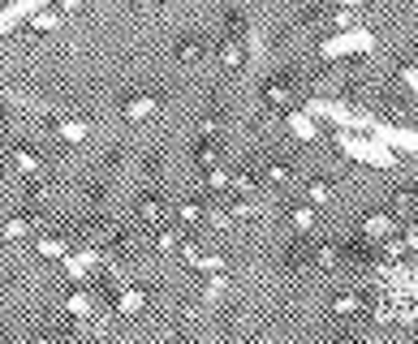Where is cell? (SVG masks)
Returning a JSON list of instances; mask_svg holds the SVG:
<instances>
[{
	"instance_id": "6da1fadb",
	"label": "cell",
	"mask_w": 418,
	"mask_h": 344,
	"mask_svg": "<svg viewBox=\"0 0 418 344\" xmlns=\"http://www.w3.org/2000/svg\"><path fill=\"white\" fill-rule=\"evenodd\" d=\"M332 138H337V147H341L349 159H358V164H371V168H397V151H392L384 138H358L354 130H337Z\"/></svg>"
},
{
	"instance_id": "7a4b0ae2",
	"label": "cell",
	"mask_w": 418,
	"mask_h": 344,
	"mask_svg": "<svg viewBox=\"0 0 418 344\" xmlns=\"http://www.w3.org/2000/svg\"><path fill=\"white\" fill-rule=\"evenodd\" d=\"M306 112H310V117H328V121H337L341 130H362V134H375V121H380V117H371V112L349 108V103H341V99H310Z\"/></svg>"
},
{
	"instance_id": "3957f363",
	"label": "cell",
	"mask_w": 418,
	"mask_h": 344,
	"mask_svg": "<svg viewBox=\"0 0 418 344\" xmlns=\"http://www.w3.org/2000/svg\"><path fill=\"white\" fill-rule=\"evenodd\" d=\"M320 52H324V61H337V56H349V52H375V35L367 26H345L341 35L324 39Z\"/></svg>"
},
{
	"instance_id": "277c9868",
	"label": "cell",
	"mask_w": 418,
	"mask_h": 344,
	"mask_svg": "<svg viewBox=\"0 0 418 344\" xmlns=\"http://www.w3.org/2000/svg\"><path fill=\"white\" fill-rule=\"evenodd\" d=\"M375 138H384L392 151H409V155H418V130H405V125L375 121Z\"/></svg>"
},
{
	"instance_id": "5b68a950",
	"label": "cell",
	"mask_w": 418,
	"mask_h": 344,
	"mask_svg": "<svg viewBox=\"0 0 418 344\" xmlns=\"http://www.w3.org/2000/svg\"><path fill=\"white\" fill-rule=\"evenodd\" d=\"M95 267H99V250H69V254H65V275L78 280V284H82Z\"/></svg>"
},
{
	"instance_id": "8992f818",
	"label": "cell",
	"mask_w": 418,
	"mask_h": 344,
	"mask_svg": "<svg viewBox=\"0 0 418 344\" xmlns=\"http://www.w3.org/2000/svg\"><path fill=\"white\" fill-rule=\"evenodd\" d=\"M52 5V0H13V5L5 9V13H0V26H5V30H13L22 18H35L39 9H47Z\"/></svg>"
},
{
	"instance_id": "52a82bcc",
	"label": "cell",
	"mask_w": 418,
	"mask_h": 344,
	"mask_svg": "<svg viewBox=\"0 0 418 344\" xmlns=\"http://www.w3.org/2000/svg\"><path fill=\"white\" fill-rule=\"evenodd\" d=\"M285 125H289V134H293L298 142H315V138H320V130H315V117H310L306 108L289 112V117H285Z\"/></svg>"
},
{
	"instance_id": "ba28073f",
	"label": "cell",
	"mask_w": 418,
	"mask_h": 344,
	"mask_svg": "<svg viewBox=\"0 0 418 344\" xmlns=\"http://www.w3.org/2000/svg\"><path fill=\"white\" fill-rule=\"evenodd\" d=\"M397 233V219L392 215H367V219H362V237H371V241H388Z\"/></svg>"
},
{
	"instance_id": "9c48e42d",
	"label": "cell",
	"mask_w": 418,
	"mask_h": 344,
	"mask_svg": "<svg viewBox=\"0 0 418 344\" xmlns=\"http://www.w3.org/2000/svg\"><path fill=\"white\" fill-rule=\"evenodd\" d=\"M142 306H147V293H142V289H125V293L113 297V310H117V314H138Z\"/></svg>"
},
{
	"instance_id": "30bf717a",
	"label": "cell",
	"mask_w": 418,
	"mask_h": 344,
	"mask_svg": "<svg viewBox=\"0 0 418 344\" xmlns=\"http://www.w3.org/2000/svg\"><path fill=\"white\" fill-rule=\"evenodd\" d=\"M242 43H246L242 35H225V39H220V61H225L229 69H237V65H242V56H246V47H242Z\"/></svg>"
},
{
	"instance_id": "8fae6325",
	"label": "cell",
	"mask_w": 418,
	"mask_h": 344,
	"mask_svg": "<svg viewBox=\"0 0 418 344\" xmlns=\"http://www.w3.org/2000/svg\"><path fill=\"white\" fill-rule=\"evenodd\" d=\"M57 134H61L65 142H74V147H78V142H86V138H91V125H86V121L65 117V121H57Z\"/></svg>"
},
{
	"instance_id": "7c38bea8",
	"label": "cell",
	"mask_w": 418,
	"mask_h": 344,
	"mask_svg": "<svg viewBox=\"0 0 418 344\" xmlns=\"http://www.w3.org/2000/svg\"><path fill=\"white\" fill-rule=\"evenodd\" d=\"M9 159H13V168H18V172H26V177H35V172H43L39 155H35V151H26V147H13V151H9Z\"/></svg>"
},
{
	"instance_id": "4fadbf2b",
	"label": "cell",
	"mask_w": 418,
	"mask_h": 344,
	"mask_svg": "<svg viewBox=\"0 0 418 344\" xmlns=\"http://www.w3.org/2000/svg\"><path fill=\"white\" fill-rule=\"evenodd\" d=\"M61 22H65V9H52V5H47V9H39V13L30 18V26H35V30H57Z\"/></svg>"
},
{
	"instance_id": "5bb4252c",
	"label": "cell",
	"mask_w": 418,
	"mask_h": 344,
	"mask_svg": "<svg viewBox=\"0 0 418 344\" xmlns=\"http://www.w3.org/2000/svg\"><path fill=\"white\" fill-rule=\"evenodd\" d=\"M151 112H155V99H151V95H134V99L125 103V117H130V121H142V117H151Z\"/></svg>"
},
{
	"instance_id": "9a60e30c",
	"label": "cell",
	"mask_w": 418,
	"mask_h": 344,
	"mask_svg": "<svg viewBox=\"0 0 418 344\" xmlns=\"http://www.w3.org/2000/svg\"><path fill=\"white\" fill-rule=\"evenodd\" d=\"M35 250H39L43 258H65V254H69V241H61V237H43V241H35Z\"/></svg>"
},
{
	"instance_id": "2e32d148",
	"label": "cell",
	"mask_w": 418,
	"mask_h": 344,
	"mask_svg": "<svg viewBox=\"0 0 418 344\" xmlns=\"http://www.w3.org/2000/svg\"><path fill=\"white\" fill-rule=\"evenodd\" d=\"M65 310H69L74 319H86V314L95 310V297H91V293H74V297L65 302Z\"/></svg>"
},
{
	"instance_id": "e0dca14e",
	"label": "cell",
	"mask_w": 418,
	"mask_h": 344,
	"mask_svg": "<svg viewBox=\"0 0 418 344\" xmlns=\"http://www.w3.org/2000/svg\"><path fill=\"white\" fill-rule=\"evenodd\" d=\"M225 289H229V275H225V271H220V275H207L203 302H220V297H225Z\"/></svg>"
},
{
	"instance_id": "ac0fdd59",
	"label": "cell",
	"mask_w": 418,
	"mask_h": 344,
	"mask_svg": "<svg viewBox=\"0 0 418 344\" xmlns=\"http://www.w3.org/2000/svg\"><path fill=\"white\" fill-rule=\"evenodd\" d=\"M289 224L298 228V233H310V228H315V207H293Z\"/></svg>"
},
{
	"instance_id": "d6986e66",
	"label": "cell",
	"mask_w": 418,
	"mask_h": 344,
	"mask_svg": "<svg viewBox=\"0 0 418 344\" xmlns=\"http://www.w3.org/2000/svg\"><path fill=\"white\" fill-rule=\"evenodd\" d=\"M310 202L328 207V202H332V185H328V181H310Z\"/></svg>"
},
{
	"instance_id": "ffe728a7",
	"label": "cell",
	"mask_w": 418,
	"mask_h": 344,
	"mask_svg": "<svg viewBox=\"0 0 418 344\" xmlns=\"http://www.w3.org/2000/svg\"><path fill=\"white\" fill-rule=\"evenodd\" d=\"M26 228H30V224H26L22 215H13V219L5 224V241H22V237H26Z\"/></svg>"
},
{
	"instance_id": "44dd1931",
	"label": "cell",
	"mask_w": 418,
	"mask_h": 344,
	"mask_svg": "<svg viewBox=\"0 0 418 344\" xmlns=\"http://www.w3.org/2000/svg\"><path fill=\"white\" fill-rule=\"evenodd\" d=\"M177 246H181V237L173 233V228H164V233H155V250H164V254H169V250H177Z\"/></svg>"
},
{
	"instance_id": "7402d4cb",
	"label": "cell",
	"mask_w": 418,
	"mask_h": 344,
	"mask_svg": "<svg viewBox=\"0 0 418 344\" xmlns=\"http://www.w3.org/2000/svg\"><path fill=\"white\" fill-rule=\"evenodd\" d=\"M194 159H198V164H216V142H212V138L198 142V147H194Z\"/></svg>"
},
{
	"instance_id": "603a6c76",
	"label": "cell",
	"mask_w": 418,
	"mask_h": 344,
	"mask_svg": "<svg viewBox=\"0 0 418 344\" xmlns=\"http://www.w3.org/2000/svg\"><path fill=\"white\" fill-rule=\"evenodd\" d=\"M138 215H142V224H160V215H164V207H160V202H155V198H151V202H142V211H138Z\"/></svg>"
},
{
	"instance_id": "cb8c5ba5",
	"label": "cell",
	"mask_w": 418,
	"mask_h": 344,
	"mask_svg": "<svg viewBox=\"0 0 418 344\" xmlns=\"http://www.w3.org/2000/svg\"><path fill=\"white\" fill-rule=\"evenodd\" d=\"M233 190H237V194H254V190H259V181L250 177V172H237V177H233Z\"/></svg>"
},
{
	"instance_id": "d4e9b609",
	"label": "cell",
	"mask_w": 418,
	"mask_h": 344,
	"mask_svg": "<svg viewBox=\"0 0 418 344\" xmlns=\"http://www.w3.org/2000/svg\"><path fill=\"white\" fill-rule=\"evenodd\" d=\"M207 185H212V190H225V185H233V177H229L225 168H212V172H207Z\"/></svg>"
},
{
	"instance_id": "484cf974",
	"label": "cell",
	"mask_w": 418,
	"mask_h": 344,
	"mask_svg": "<svg viewBox=\"0 0 418 344\" xmlns=\"http://www.w3.org/2000/svg\"><path fill=\"white\" fill-rule=\"evenodd\" d=\"M268 99L272 103H289V86L285 82H268Z\"/></svg>"
},
{
	"instance_id": "4316f807",
	"label": "cell",
	"mask_w": 418,
	"mask_h": 344,
	"mask_svg": "<svg viewBox=\"0 0 418 344\" xmlns=\"http://www.w3.org/2000/svg\"><path fill=\"white\" fill-rule=\"evenodd\" d=\"M177 56H181V61H198V56H203V47H198L194 39H186V43L177 47Z\"/></svg>"
},
{
	"instance_id": "83f0119b",
	"label": "cell",
	"mask_w": 418,
	"mask_h": 344,
	"mask_svg": "<svg viewBox=\"0 0 418 344\" xmlns=\"http://www.w3.org/2000/svg\"><path fill=\"white\" fill-rule=\"evenodd\" d=\"M289 177H293V172H289L285 164H268V181H276V185H281V181H289Z\"/></svg>"
},
{
	"instance_id": "f1b7e54d",
	"label": "cell",
	"mask_w": 418,
	"mask_h": 344,
	"mask_svg": "<svg viewBox=\"0 0 418 344\" xmlns=\"http://www.w3.org/2000/svg\"><path fill=\"white\" fill-rule=\"evenodd\" d=\"M337 314H358V297H354V293L337 297Z\"/></svg>"
},
{
	"instance_id": "f546056e",
	"label": "cell",
	"mask_w": 418,
	"mask_h": 344,
	"mask_svg": "<svg viewBox=\"0 0 418 344\" xmlns=\"http://www.w3.org/2000/svg\"><path fill=\"white\" fill-rule=\"evenodd\" d=\"M401 82H405V86L418 95V69H414V65H401Z\"/></svg>"
},
{
	"instance_id": "4dcf8cb0",
	"label": "cell",
	"mask_w": 418,
	"mask_h": 344,
	"mask_svg": "<svg viewBox=\"0 0 418 344\" xmlns=\"http://www.w3.org/2000/svg\"><path fill=\"white\" fill-rule=\"evenodd\" d=\"M177 215H181V224H190V219H198L203 211H198V202H186V207H177Z\"/></svg>"
},
{
	"instance_id": "1f68e13d",
	"label": "cell",
	"mask_w": 418,
	"mask_h": 344,
	"mask_svg": "<svg viewBox=\"0 0 418 344\" xmlns=\"http://www.w3.org/2000/svg\"><path fill=\"white\" fill-rule=\"evenodd\" d=\"M82 5H86V0H61V9H65V13H69V9H82Z\"/></svg>"
},
{
	"instance_id": "d6a6232c",
	"label": "cell",
	"mask_w": 418,
	"mask_h": 344,
	"mask_svg": "<svg viewBox=\"0 0 418 344\" xmlns=\"http://www.w3.org/2000/svg\"><path fill=\"white\" fill-rule=\"evenodd\" d=\"M332 5H345V9H358V5H362V0H332Z\"/></svg>"
}]
</instances>
